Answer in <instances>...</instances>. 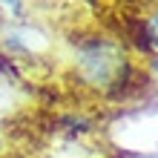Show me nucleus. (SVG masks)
I'll return each mask as SVG.
<instances>
[{"label": "nucleus", "mask_w": 158, "mask_h": 158, "mask_svg": "<svg viewBox=\"0 0 158 158\" xmlns=\"http://www.w3.org/2000/svg\"><path fill=\"white\" fill-rule=\"evenodd\" d=\"M147 32H150V40L158 46V12L150 17V20H147Z\"/></svg>", "instance_id": "f03ea898"}, {"label": "nucleus", "mask_w": 158, "mask_h": 158, "mask_svg": "<svg viewBox=\"0 0 158 158\" xmlns=\"http://www.w3.org/2000/svg\"><path fill=\"white\" fill-rule=\"evenodd\" d=\"M0 6L9 9L15 17H23V0H0Z\"/></svg>", "instance_id": "f257e3e1"}]
</instances>
